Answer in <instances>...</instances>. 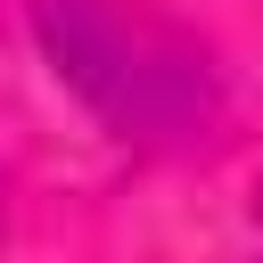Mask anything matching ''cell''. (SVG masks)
I'll return each mask as SVG.
<instances>
[{"mask_svg":"<svg viewBox=\"0 0 263 263\" xmlns=\"http://www.w3.org/2000/svg\"><path fill=\"white\" fill-rule=\"evenodd\" d=\"M33 33L58 82L148 156L205 148L222 132V66L214 49L156 0H33Z\"/></svg>","mask_w":263,"mask_h":263,"instance_id":"6da1fadb","label":"cell"}]
</instances>
